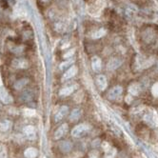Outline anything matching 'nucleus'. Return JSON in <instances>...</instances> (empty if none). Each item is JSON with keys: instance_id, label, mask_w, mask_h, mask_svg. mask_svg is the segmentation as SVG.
<instances>
[{"instance_id": "7ed1b4c3", "label": "nucleus", "mask_w": 158, "mask_h": 158, "mask_svg": "<svg viewBox=\"0 0 158 158\" xmlns=\"http://www.w3.org/2000/svg\"><path fill=\"white\" fill-rule=\"evenodd\" d=\"M68 108L67 107H62L60 109V111L57 112V115L55 116V120L56 121H60L61 119H63V117H65L68 115Z\"/></svg>"}, {"instance_id": "f257e3e1", "label": "nucleus", "mask_w": 158, "mask_h": 158, "mask_svg": "<svg viewBox=\"0 0 158 158\" xmlns=\"http://www.w3.org/2000/svg\"><path fill=\"white\" fill-rule=\"evenodd\" d=\"M88 131V127L85 124L78 125L74 128L72 131V134L74 137H81L83 135H85Z\"/></svg>"}, {"instance_id": "f03ea898", "label": "nucleus", "mask_w": 158, "mask_h": 158, "mask_svg": "<svg viewBox=\"0 0 158 158\" xmlns=\"http://www.w3.org/2000/svg\"><path fill=\"white\" fill-rule=\"evenodd\" d=\"M69 128H68V126L67 124H63L62 126H60L59 128L55 130V133H54V137L56 139H59L61 137H63L64 135L66 134V133L68 131Z\"/></svg>"}, {"instance_id": "423d86ee", "label": "nucleus", "mask_w": 158, "mask_h": 158, "mask_svg": "<svg viewBox=\"0 0 158 158\" xmlns=\"http://www.w3.org/2000/svg\"><path fill=\"white\" fill-rule=\"evenodd\" d=\"M0 5H1V7L4 8V9L8 8V6H9L7 0H0Z\"/></svg>"}, {"instance_id": "39448f33", "label": "nucleus", "mask_w": 158, "mask_h": 158, "mask_svg": "<svg viewBox=\"0 0 158 158\" xmlns=\"http://www.w3.org/2000/svg\"><path fill=\"white\" fill-rule=\"evenodd\" d=\"M80 115H81L80 109H73V111L72 112V115H71V119L72 120H76V119H78V118H79Z\"/></svg>"}, {"instance_id": "20e7f679", "label": "nucleus", "mask_w": 158, "mask_h": 158, "mask_svg": "<svg viewBox=\"0 0 158 158\" xmlns=\"http://www.w3.org/2000/svg\"><path fill=\"white\" fill-rule=\"evenodd\" d=\"M59 147H60V150L62 151L63 152H69L70 151L72 150V146L69 141H64V142H61Z\"/></svg>"}]
</instances>
